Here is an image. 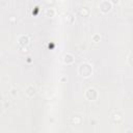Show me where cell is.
I'll return each mask as SVG.
<instances>
[{"instance_id":"cell-1","label":"cell","mask_w":133,"mask_h":133,"mask_svg":"<svg viewBox=\"0 0 133 133\" xmlns=\"http://www.w3.org/2000/svg\"><path fill=\"white\" fill-rule=\"evenodd\" d=\"M78 73L84 78H88L93 74V66L88 62H82L79 68H78Z\"/></svg>"},{"instance_id":"cell-2","label":"cell","mask_w":133,"mask_h":133,"mask_svg":"<svg viewBox=\"0 0 133 133\" xmlns=\"http://www.w3.org/2000/svg\"><path fill=\"white\" fill-rule=\"evenodd\" d=\"M99 8L103 14L109 13L112 8V3H111L110 0H102V1H100V3H99Z\"/></svg>"},{"instance_id":"cell-3","label":"cell","mask_w":133,"mask_h":133,"mask_svg":"<svg viewBox=\"0 0 133 133\" xmlns=\"http://www.w3.org/2000/svg\"><path fill=\"white\" fill-rule=\"evenodd\" d=\"M99 97V94H98V91L95 88V87H90L86 90L85 92V98L90 101H95L97 100Z\"/></svg>"},{"instance_id":"cell-4","label":"cell","mask_w":133,"mask_h":133,"mask_svg":"<svg viewBox=\"0 0 133 133\" xmlns=\"http://www.w3.org/2000/svg\"><path fill=\"white\" fill-rule=\"evenodd\" d=\"M18 43L21 47L26 46L28 43H29V36L26 35V34H22L18 37Z\"/></svg>"},{"instance_id":"cell-5","label":"cell","mask_w":133,"mask_h":133,"mask_svg":"<svg viewBox=\"0 0 133 133\" xmlns=\"http://www.w3.org/2000/svg\"><path fill=\"white\" fill-rule=\"evenodd\" d=\"M74 60H75V58H74V55H73V54H71V53H65V54L63 55V58H62L63 63H65V64H71V63L74 62Z\"/></svg>"},{"instance_id":"cell-6","label":"cell","mask_w":133,"mask_h":133,"mask_svg":"<svg viewBox=\"0 0 133 133\" xmlns=\"http://www.w3.org/2000/svg\"><path fill=\"white\" fill-rule=\"evenodd\" d=\"M25 94L29 98H32V97L35 96V94H36V88L33 86V85H28V86L26 87V90H25Z\"/></svg>"},{"instance_id":"cell-7","label":"cell","mask_w":133,"mask_h":133,"mask_svg":"<svg viewBox=\"0 0 133 133\" xmlns=\"http://www.w3.org/2000/svg\"><path fill=\"white\" fill-rule=\"evenodd\" d=\"M46 16H47V17H50V18L54 17V16H55V9L52 8V7L47 8V9H46Z\"/></svg>"},{"instance_id":"cell-8","label":"cell","mask_w":133,"mask_h":133,"mask_svg":"<svg viewBox=\"0 0 133 133\" xmlns=\"http://www.w3.org/2000/svg\"><path fill=\"white\" fill-rule=\"evenodd\" d=\"M92 40H93V42H95V43H99V42L101 41V36H100V34H98V33H95V34L92 36Z\"/></svg>"},{"instance_id":"cell-9","label":"cell","mask_w":133,"mask_h":133,"mask_svg":"<svg viewBox=\"0 0 133 133\" xmlns=\"http://www.w3.org/2000/svg\"><path fill=\"white\" fill-rule=\"evenodd\" d=\"M81 15H83V16H87L88 14H90V8L88 7H86V6H84V7H82L81 8Z\"/></svg>"},{"instance_id":"cell-10","label":"cell","mask_w":133,"mask_h":133,"mask_svg":"<svg viewBox=\"0 0 133 133\" xmlns=\"http://www.w3.org/2000/svg\"><path fill=\"white\" fill-rule=\"evenodd\" d=\"M11 94H12L13 97H16L17 95H18V91H17L16 88H12V90H11Z\"/></svg>"},{"instance_id":"cell-11","label":"cell","mask_w":133,"mask_h":133,"mask_svg":"<svg viewBox=\"0 0 133 133\" xmlns=\"http://www.w3.org/2000/svg\"><path fill=\"white\" fill-rule=\"evenodd\" d=\"M21 49H22V51H23V52H24V51H25V52H27V50H28V48H27L26 46H24V47H21Z\"/></svg>"},{"instance_id":"cell-12","label":"cell","mask_w":133,"mask_h":133,"mask_svg":"<svg viewBox=\"0 0 133 133\" xmlns=\"http://www.w3.org/2000/svg\"><path fill=\"white\" fill-rule=\"evenodd\" d=\"M0 109H1V105H0Z\"/></svg>"}]
</instances>
